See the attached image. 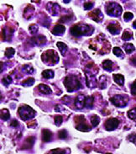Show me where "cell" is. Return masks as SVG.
Masks as SVG:
<instances>
[{"instance_id":"6da1fadb","label":"cell","mask_w":136,"mask_h":154,"mask_svg":"<svg viewBox=\"0 0 136 154\" xmlns=\"http://www.w3.org/2000/svg\"><path fill=\"white\" fill-rule=\"evenodd\" d=\"M92 28L87 25H76L71 28V34L74 36H80L88 35V32H91Z\"/></svg>"},{"instance_id":"7a4b0ae2","label":"cell","mask_w":136,"mask_h":154,"mask_svg":"<svg viewBox=\"0 0 136 154\" xmlns=\"http://www.w3.org/2000/svg\"><path fill=\"white\" fill-rule=\"evenodd\" d=\"M64 84L68 92H72L74 90H77L82 86L80 81L73 76H69L66 77V79L64 80Z\"/></svg>"},{"instance_id":"3957f363","label":"cell","mask_w":136,"mask_h":154,"mask_svg":"<svg viewBox=\"0 0 136 154\" xmlns=\"http://www.w3.org/2000/svg\"><path fill=\"white\" fill-rule=\"evenodd\" d=\"M19 114H20V117L22 118V120H27L35 116V111L32 108H30L29 106L24 105L21 106L19 109Z\"/></svg>"},{"instance_id":"277c9868","label":"cell","mask_w":136,"mask_h":154,"mask_svg":"<svg viewBox=\"0 0 136 154\" xmlns=\"http://www.w3.org/2000/svg\"><path fill=\"white\" fill-rule=\"evenodd\" d=\"M106 11H107V14H109L110 16H119L122 13V7L118 4V3H109L106 7Z\"/></svg>"},{"instance_id":"5b68a950","label":"cell","mask_w":136,"mask_h":154,"mask_svg":"<svg viewBox=\"0 0 136 154\" xmlns=\"http://www.w3.org/2000/svg\"><path fill=\"white\" fill-rule=\"evenodd\" d=\"M113 105L117 107H125L128 104V98L124 95H115L110 99Z\"/></svg>"},{"instance_id":"8992f818","label":"cell","mask_w":136,"mask_h":154,"mask_svg":"<svg viewBox=\"0 0 136 154\" xmlns=\"http://www.w3.org/2000/svg\"><path fill=\"white\" fill-rule=\"evenodd\" d=\"M80 120H78L76 118V121L78 123L77 125V129L80 131H84V132H87V131H91V128L89 127V125L86 123L85 121V119H84V116H78Z\"/></svg>"},{"instance_id":"52a82bcc","label":"cell","mask_w":136,"mask_h":154,"mask_svg":"<svg viewBox=\"0 0 136 154\" xmlns=\"http://www.w3.org/2000/svg\"><path fill=\"white\" fill-rule=\"evenodd\" d=\"M42 57H46V59H47V62H50L52 64H55L56 62H58L59 61V57L57 55V53L55 51H52V50H50V51H46ZM46 62V63H47Z\"/></svg>"},{"instance_id":"ba28073f","label":"cell","mask_w":136,"mask_h":154,"mask_svg":"<svg viewBox=\"0 0 136 154\" xmlns=\"http://www.w3.org/2000/svg\"><path fill=\"white\" fill-rule=\"evenodd\" d=\"M118 124H119V121L117 119H115V118H111V119H108L107 120H106L104 125H105V129L107 131H111L115 130L117 127H118Z\"/></svg>"},{"instance_id":"9c48e42d","label":"cell","mask_w":136,"mask_h":154,"mask_svg":"<svg viewBox=\"0 0 136 154\" xmlns=\"http://www.w3.org/2000/svg\"><path fill=\"white\" fill-rule=\"evenodd\" d=\"M86 100H87V97L83 96V95H79L75 100V105L78 109H82L84 106H86Z\"/></svg>"},{"instance_id":"30bf717a","label":"cell","mask_w":136,"mask_h":154,"mask_svg":"<svg viewBox=\"0 0 136 154\" xmlns=\"http://www.w3.org/2000/svg\"><path fill=\"white\" fill-rule=\"evenodd\" d=\"M89 16L93 20L97 21V22H99L100 20H102V19H103V14H102V13L100 12L99 10H95L94 11L91 12L89 14Z\"/></svg>"},{"instance_id":"8fae6325","label":"cell","mask_w":136,"mask_h":154,"mask_svg":"<svg viewBox=\"0 0 136 154\" xmlns=\"http://www.w3.org/2000/svg\"><path fill=\"white\" fill-rule=\"evenodd\" d=\"M66 30V28L64 25H56L54 29L52 30V33L56 36H60V35H62Z\"/></svg>"},{"instance_id":"7c38bea8","label":"cell","mask_w":136,"mask_h":154,"mask_svg":"<svg viewBox=\"0 0 136 154\" xmlns=\"http://www.w3.org/2000/svg\"><path fill=\"white\" fill-rule=\"evenodd\" d=\"M38 89L39 90L40 93L42 94H50L52 93L50 88L46 84H39L38 85Z\"/></svg>"},{"instance_id":"4fadbf2b","label":"cell","mask_w":136,"mask_h":154,"mask_svg":"<svg viewBox=\"0 0 136 154\" xmlns=\"http://www.w3.org/2000/svg\"><path fill=\"white\" fill-rule=\"evenodd\" d=\"M52 137V134L49 130H43L42 131V140L44 142H48L50 141Z\"/></svg>"},{"instance_id":"5bb4252c","label":"cell","mask_w":136,"mask_h":154,"mask_svg":"<svg viewBox=\"0 0 136 154\" xmlns=\"http://www.w3.org/2000/svg\"><path fill=\"white\" fill-rule=\"evenodd\" d=\"M107 29L112 33V34H118L119 33V31H120V27H119V25L117 24H110L108 26H107Z\"/></svg>"},{"instance_id":"9a60e30c","label":"cell","mask_w":136,"mask_h":154,"mask_svg":"<svg viewBox=\"0 0 136 154\" xmlns=\"http://www.w3.org/2000/svg\"><path fill=\"white\" fill-rule=\"evenodd\" d=\"M114 80L118 85H124V77L122 74H114Z\"/></svg>"},{"instance_id":"2e32d148","label":"cell","mask_w":136,"mask_h":154,"mask_svg":"<svg viewBox=\"0 0 136 154\" xmlns=\"http://www.w3.org/2000/svg\"><path fill=\"white\" fill-rule=\"evenodd\" d=\"M113 66H114V64H113V62L110 60H105L103 62V68H104L105 71H108V72L112 71L113 70Z\"/></svg>"},{"instance_id":"e0dca14e","label":"cell","mask_w":136,"mask_h":154,"mask_svg":"<svg viewBox=\"0 0 136 154\" xmlns=\"http://www.w3.org/2000/svg\"><path fill=\"white\" fill-rule=\"evenodd\" d=\"M0 117H1V119L3 120H7L8 119H10V115L9 110H6V109L2 110H1V114H0Z\"/></svg>"},{"instance_id":"ac0fdd59","label":"cell","mask_w":136,"mask_h":154,"mask_svg":"<svg viewBox=\"0 0 136 154\" xmlns=\"http://www.w3.org/2000/svg\"><path fill=\"white\" fill-rule=\"evenodd\" d=\"M133 37V34L131 33V31H129V30H125L124 32V34H123V36H122V39L124 40H131Z\"/></svg>"},{"instance_id":"d6986e66","label":"cell","mask_w":136,"mask_h":154,"mask_svg":"<svg viewBox=\"0 0 136 154\" xmlns=\"http://www.w3.org/2000/svg\"><path fill=\"white\" fill-rule=\"evenodd\" d=\"M57 47H58L59 50L61 51V54L64 55L66 51L67 50V46L66 44H64L63 42H57Z\"/></svg>"},{"instance_id":"ffe728a7","label":"cell","mask_w":136,"mask_h":154,"mask_svg":"<svg viewBox=\"0 0 136 154\" xmlns=\"http://www.w3.org/2000/svg\"><path fill=\"white\" fill-rule=\"evenodd\" d=\"M42 76L45 78H52L54 77V72L51 70H45L42 73Z\"/></svg>"},{"instance_id":"44dd1931","label":"cell","mask_w":136,"mask_h":154,"mask_svg":"<svg viewBox=\"0 0 136 154\" xmlns=\"http://www.w3.org/2000/svg\"><path fill=\"white\" fill-rule=\"evenodd\" d=\"M113 51H114V54L117 56L118 57H124V55L122 51V50L119 48V47H114L113 49Z\"/></svg>"},{"instance_id":"7402d4cb","label":"cell","mask_w":136,"mask_h":154,"mask_svg":"<svg viewBox=\"0 0 136 154\" xmlns=\"http://www.w3.org/2000/svg\"><path fill=\"white\" fill-rule=\"evenodd\" d=\"M124 47L125 51H126L127 53H132V52L135 50V47H134L132 44H125Z\"/></svg>"},{"instance_id":"603a6c76","label":"cell","mask_w":136,"mask_h":154,"mask_svg":"<svg viewBox=\"0 0 136 154\" xmlns=\"http://www.w3.org/2000/svg\"><path fill=\"white\" fill-rule=\"evenodd\" d=\"M91 122H92V124L93 126H97L98 124H99V122H100V119H99V117L96 115H94V116H92V119H91Z\"/></svg>"},{"instance_id":"cb8c5ba5","label":"cell","mask_w":136,"mask_h":154,"mask_svg":"<svg viewBox=\"0 0 136 154\" xmlns=\"http://www.w3.org/2000/svg\"><path fill=\"white\" fill-rule=\"evenodd\" d=\"M128 117L131 120L136 119V109H132L128 112Z\"/></svg>"},{"instance_id":"d4e9b609","label":"cell","mask_w":136,"mask_h":154,"mask_svg":"<svg viewBox=\"0 0 136 154\" xmlns=\"http://www.w3.org/2000/svg\"><path fill=\"white\" fill-rule=\"evenodd\" d=\"M34 83H35V79L32 78V77H30V78L26 79L25 81H24V82L22 83V84H23L24 86H31L32 84H34Z\"/></svg>"},{"instance_id":"484cf974","label":"cell","mask_w":136,"mask_h":154,"mask_svg":"<svg viewBox=\"0 0 136 154\" xmlns=\"http://www.w3.org/2000/svg\"><path fill=\"white\" fill-rule=\"evenodd\" d=\"M14 53H15V51H14V50L13 48H7V50H6V52H5V55H6V57H12L14 55Z\"/></svg>"},{"instance_id":"4316f807","label":"cell","mask_w":136,"mask_h":154,"mask_svg":"<svg viewBox=\"0 0 136 154\" xmlns=\"http://www.w3.org/2000/svg\"><path fill=\"white\" fill-rule=\"evenodd\" d=\"M134 18V14L130 12H126L124 14V19L125 21H129L130 19H132Z\"/></svg>"},{"instance_id":"83f0119b","label":"cell","mask_w":136,"mask_h":154,"mask_svg":"<svg viewBox=\"0 0 136 154\" xmlns=\"http://www.w3.org/2000/svg\"><path fill=\"white\" fill-rule=\"evenodd\" d=\"M2 83L4 84V85H9L10 83H12V78L10 77V76H7V77H3V80H2Z\"/></svg>"},{"instance_id":"f1b7e54d","label":"cell","mask_w":136,"mask_h":154,"mask_svg":"<svg viewBox=\"0 0 136 154\" xmlns=\"http://www.w3.org/2000/svg\"><path fill=\"white\" fill-rule=\"evenodd\" d=\"M55 123L56 125H60L62 123V117L61 116H55Z\"/></svg>"},{"instance_id":"f546056e","label":"cell","mask_w":136,"mask_h":154,"mask_svg":"<svg viewBox=\"0 0 136 154\" xmlns=\"http://www.w3.org/2000/svg\"><path fill=\"white\" fill-rule=\"evenodd\" d=\"M67 132L65 130H62L59 132V137L61 139H65V138H67Z\"/></svg>"},{"instance_id":"4dcf8cb0","label":"cell","mask_w":136,"mask_h":154,"mask_svg":"<svg viewBox=\"0 0 136 154\" xmlns=\"http://www.w3.org/2000/svg\"><path fill=\"white\" fill-rule=\"evenodd\" d=\"M50 154H66V152L61 149H55V150H52Z\"/></svg>"},{"instance_id":"1f68e13d","label":"cell","mask_w":136,"mask_h":154,"mask_svg":"<svg viewBox=\"0 0 136 154\" xmlns=\"http://www.w3.org/2000/svg\"><path fill=\"white\" fill-rule=\"evenodd\" d=\"M92 7H93V3H92V2H88V3H85L84 9H85L86 10H91Z\"/></svg>"},{"instance_id":"d6a6232c","label":"cell","mask_w":136,"mask_h":154,"mask_svg":"<svg viewBox=\"0 0 136 154\" xmlns=\"http://www.w3.org/2000/svg\"><path fill=\"white\" fill-rule=\"evenodd\" d=\"M131 94L133 95H136V80L131 84Z\"/></svg>"},{"instance_id":"836d02e7","label":"cell","mask_w":136,"mask_h":154,"mask_svg":"<svg viewBox=\"0 0 136 154\" xmlns=\"http://www.w3.org/2000/svg\"><path fill=\"white\" fill-rule=\"evenodd\" d=\"M11 125H12V126L16 127V126H18V125H19V123H18V121H17L16 120H14L11 122Z\"/></svg>"},{"instance_id":"e575fe53","label":"cell","mask_w":136,"mask_h":154,"mask_svg":"<svg viewBox=\"0 0 136 154\" xmlns=\"http://www.w3.org/2000/svg\"><path fill=\"white\" fill-rule=\"evenodd\" d=\"M131 62H132V64H134V65H135L136 66V57H133L131 59Z\"/></svg>"},{"instance_id":"d590c367","label":"cell","mask_w":136,"mask_h":154,"mask_svg":"<svg viewBox=\"0 0 136 154\" xmlns=\"http://www.w3.org/2000/svg\"><path fill=\"white\" fill-rule=\"evenodd\" d=\"M133 27H134L135 29H136V20L134 22V23H133Z\"/></svg>"},{"instance_id":"8d00e7d4","label":"cell","mask_w":136,"mask_h":154,"mask_svg":"<svg viewBox=\"0 0 136 154\" xmlns=\"http://www.w3.org/2000/svg\"><path fill=\"white\" fill-rule=\"evenodd\" d=\"M106 154H112V153H106Z\"/></svg>"}]
</instances>
